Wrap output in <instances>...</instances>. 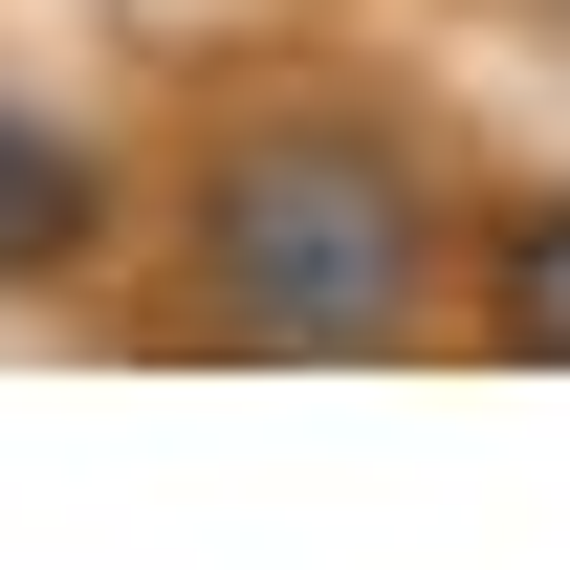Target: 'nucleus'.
<instances>
[{
  "instance_id": "obj_1",
  "label": "nucleus",
  "mask_w": 570,
  "mask_h": 570,
  "mask_svg": "<svg viewBox=\"0 0 570 570\" xmlns=\"http://www.w3.org/2000/svg\"><path fill=\"white\" fill-rule=\"evenodd\" d=\"M417 307H439L417 132H373V110L219 132V176H198V330H242L285 373H352V352H417Z\"/></svg>"
},
{
  "instance_id": "obj_4",
  "label": "nucleus",
  "mask_w": 570,
  "mask_h": 570,
  "mask_svg": "<svg viewBox=\"0 0 570 570\" xmlns=\"http://www.w3.org/2000/svg\"><path fill=\"white\" fill-rule=\"evenodd\" d=\"M549 22H570V0H549Z\"/></svg>"
},
{
  "instance_id": "obj_2",
  "label": "nucleus",
  "mask_w": 570,
  "mask_h": 570,
  "mask_svg": "<svg viewBox=\"0 0 570 570\" xmlns=\"http://www.w3.org/2000/svg\"><path fill=\"white\" fill-rule=\"evenodd\" d=\"M88 242H110V154H88L67 110H22V88H0V285L88 264Z\"/></svg>"
},
{
  "instance_id": "obj_3",
  "label": "nucleus",
  "mask_w": 570,
  "mask_h": 570,
  "mask_svg": "<svg viewBox=\"0 0 570 570\" xmlns=\"http://www.w3.org/2000/svg\"><path fill=\"white\" fill-rule=\"evenodd\" d=\"M483 330H504V352H549V373H570V198H527V219L483 242Z\"/></svg>"
}]
</instances>
